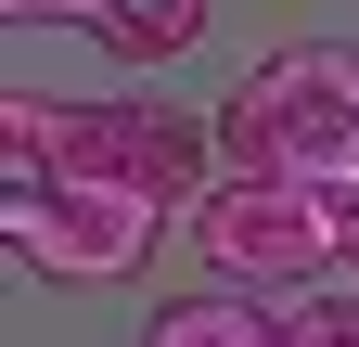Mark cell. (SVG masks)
Masks as SVG:
<instances>
[{
	"mask_svg": "<svg viewBox=\"0 0 359 347\" xmlns=\"http://www.w3.org/2000/svg\"><path fill=\"white\" fill-rule=\"evenodd\" d=\"M218 167H295L346 181L359 167V39H295L218 103Z\"/></svg>",
	"mask_w": 359,
	"mask_h": 347,
	"instance_id": "1",
	"label": "cell"
},
{
	"mask_svg": "<svg viewBox=\"0 0 359 347\" xmlns=\"http://www.w3.org/2000/svg\"><path fill=\"white\" fill-rule=\"evenodd\" d=\"M193 244L218 283H269V296H308L321 270H359L346 219H334V181H295V167H218L205 206H193Z\"/></svg>",
	"mask_w": 359,
	"mask_h": 347,
	"instance_id": "2",
	"label": "cell"
},
{
	"mask_svg": "<svg viewBox=\"0 0 359 347\" xmlns=\"http://www.w3.org/2000/svg\"><path fill=\"white\" fill-rule=\"evenodd\" d=\"M180 219L167 193L103 181V167H52V181H0V244L52 283H128L154 257V232Z\"/></svg>",
	"mask_w": 359,
	"mask_h": 347,
	"instance_id": "3",
	"label": "cell"
},
{
	"mask_svg": "<svg viewBox=\"0 0 359 347\" xmlns=\"http://www.w3.org/2000/svg\"><path fill=\"white\" fill-rule=\"evenodd\" d=\"M52 167H103V181H142V193H167V206H205L218 129L180 116V103H142V91H116V103H52Z\"/></svg>",
	"mask_w": 359,
	"mask_h": 347,
	"instance_id": "4",
	"label": "cell"
},
{
	"mask_svg": "<svg viewBox=\"0 0 359 347\" xmlns=\"http://www.w3.org/2000/svg\"><path fill=\"white\" fill-rule=\"evenodd\" d=\"M142 347H283V309L269 283H231V296H167L142 322Z\"/></svg>",
	"mask_w": 359,
	"mask_h": 347,
	"instance_id": "5",
	"label": "cell"
},
{
	"mask_svg": "<svg viewBox=\"0 0 359 347\" xmlns=\"http://www.w3.org/2000/svg\"><path fill=\"white\" fill-rule=\"evenodd\" d=\"M90 39L116 65H180L205 39V0H90Z\"/></svg>",
	"mask_w": 359,
	"mask_h": 347,
	"instance_id": "6",
	"label": "cell"
},
{
	"mask_svg": "<svg viewBox=\"0 0 359 347\" xmlns=\"http://www.w3.org/2000/svg\"><path fill=\"white\" fill-rule=\"evenodd\" d=\"M283 347H359V296H308V309H283Z\"/></svg>",
	"mask_w": 359,
	"mask_h": 347,
	"instance_id": "7",
	"label": "cell"
},
{
	"mask_svg": "<svg viewBox=\"0 0 359 347\" xmlns=\"http://www.w3.org/2000/svg\"><path fill=\"white\" fill-rule=\"evenodd\" d=\"M13 26H90V0H0Z\"/></svg>",
	"mask_w": 359,
	"mask_h": 347,
	"instance_id": "8",
	"label": "cell"
}]
</instances>
